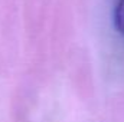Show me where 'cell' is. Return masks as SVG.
Returning <instances> with one entry per match:
<instances>
[{
  "mask_svg": "<svg viewBox=\"0 0 124 122\" xmlns=\"http://www.w3.org/2000/svg\"><path fill=\"white\" fill-rule=\"evenodd\" d=\"M114 25L117 32L124 36V0H117L114 9Z\"/></svg>",
  "mask_w": 124,
  "mask_h": 122,
  "instance_id": "cell-1",
  "label": "cell"
}]
</instances>
